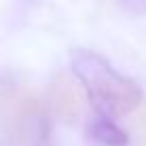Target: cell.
Listing matches in <instances>:
<instances>
[{"label":"cell","mask_w":146,"mask_h":146,"mask_svg":"<svg viewBox=\"0 0 146 146\" xmlns=\"http://www.w3.org/2000/svg\"><path fill=\"white\" fill-rule=\"evenodd\" d=\"M70 66L98 114L119 119L140 106L142 89L138 87V83L114 70L100 53L91 49H72Z\"/></svg>","instance_id":"1"},{"label":"cell","mask_w":146,"mask_h":146,"mask_svg":"<svg viewBox=\"0 0 146 146\" xmlns=\"http://www.w3.org/2000/svg\"><path fill=\"white\" fill-rule=\"evenodd\" d=\"M87 138L98 146H127L129 144L127 131H123L114 123L112 117H104V114H98L93 121H89Z\"/></svg>","instance_id":"2"},{"label":"cell","mask_w":146,"mask_h":146,"mask_svg":"<svg viewBox=\"0 0 146 146\" xmlns=\"http://www.w3.org/2000/svg\"><path fill=\"white\" fill-rule=\"evenodd\" d=\"M38 146H49V144H38Z\"/></svg>","instance_id":"4"},{"label":"cell","mask_w":146,"mask_h":146,"mask_svg":"<svg viewBox=\"0 0 146 146\" xmlns=\"http://www.w3.org/2000/svg\"><path fill=\"white\" fill-rule=\"evenodd\" d=\"M51 93H53V108H55V112H57L59 117H64V119H76L78 117L80 102H78L76 95H74L70 83L64 76H59L53 83Z\"/></svg>","instance_id":"3"}]
</instances>
